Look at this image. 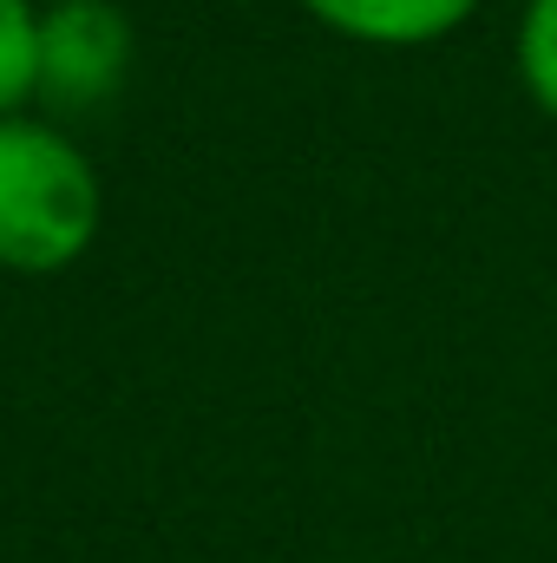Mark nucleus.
Wrapping results in <instances>:
<instances>
[{
    "instance_id": "nucleus-1",
    "label": "nucleus",
    "mask_w": 557,
    "mask_h": 563,
    "mask_svg": "<svg viewBox=\"0 0 557 563\" xmlns=\"http://www.w3.org/2000/svg\"><path fill=\"white\" fill-rule=\"evenodd\" d=\"M99 190L86 157L40 125H0V263L59 269L86 250Z\"/></svg>"
},
{
    "instance_id": "nucleus-2",
    "label": "nucleus",
    "mask_w": 557,
    "mask_h": 563,
    "mask_svg": "<svg viewBox=\"0 0 557 563\" xmlns=\"http://www.w3.org/2000/svg\"><path fill=\"white\" fill-rule=\"evenodd\" d=\"M132 33L106 0H66L40 20V86L59 106H92L119 86Z\"/></svg>"
},
{
    "instance_id": "nucleus-3",
    "label": "nucleus",
    "mask_w": 557,
    "mask_h": 563,
    "mask_svg": "<svg viewBox=\"0 0 557 563\" xmlns=\"http://www.w3.org/2000/svg\"><path fill=\"white\" fill-rule=\"evenodd\" d=\"M308 7L368 40H426V33H446L472 0H308Z\"/></svg>"
},
{
    "instance_id": "nucleus-4",
    "label": "nucleus",
    "mask_w": 557,
    "mask_h": 563,
    "mask_svg": "<svg viewBox=\"0 0 557 563\" xmlns=\"http://www.w3.org/2000/svg\"><path fill=\"white\" fill-rule=\"evenodd\" d=\"M40 86V26L26 0H0V106L26 99Z\"/></svg>"
},
{
    "instance_id": "nucleus-5",
    "label": "nucleus",
    "mask_w": 557,
    "mask_h": 563,
    "mask_svg": "<svg viewBox=\"0 0 557 563\" xmlns=\"http://www.w3.org/2000/svg\"><path fill=\"white\" fill-rule=\"evenodd\" d=\"M525 73H532L538 99L557 112V0H538L525 20Z\"/></svg>"
}]
</instances>
